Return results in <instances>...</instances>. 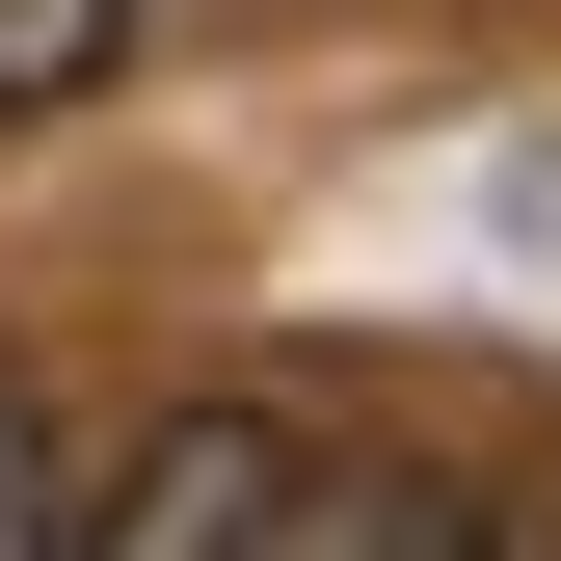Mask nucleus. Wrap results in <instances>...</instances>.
I'll return each instance as SVG.
<instances>
[{"instance_id":"2","label":"nucleus","mask_w":561,"mask_h":561,"mask_svg":"<svg viewBox=\"0 0 561 561\" xmlns=\"http://www.w3.org/2000/svg\"><path fill=\"white\" fill-rule=\"evenodd\" d=\"M241 561H508V508H481V455H295Z\"/></svg>"},{"instance_id":"4","label":"nucleus","mask_w":561,"mask_h":561,"mask_svg":"<svg viewBox=\"0 0 561 561\" xmlns=\"http://www.w3.org/2000/svg\"><path fill=\"white\" fill-rule=\"evenodd\" d=\"M54 508H81V455H54V401L0 375V561H54Z\"/></svg>"},{"instance_id":"1","label":"nucleus","mask_w":561,"mask_h":561,"mask_svg":"<svg viewBox=\"0 0 561 561\" xmlns=\"http://www.w3.org/2000/svg\"><path fill=\"white\" fill-rule=\"evenodd\" d=\"M267 481H295V428H267V401H161V428L54 508V561H241V535H267Z\"/></svg>"},{"instance_id":"3","label":"nucleus","mask_w":561,"mask_h":561,"mask_svg":"<svg viewBox=\"0 0 561 561\" xmlns=\"http://www.w3.org/2000/svg\"><path fill=\"white\" fill-rule=\"evenodd\" d=\"M107 54H134V0H0V107H81Z\"/></svg>"}]
</instances>
